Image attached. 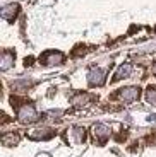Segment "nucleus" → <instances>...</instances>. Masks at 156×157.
Wrapping results in <instances>:
<instances>
[{
  "instance_id": "13",
  "label": "nucleus",
  "mask_w": 156,
  "mask_h": 157,
  "mask_svg": "<svg viewBox=\"0 0 156 157\" xmlns=\"http://www.w3.org/2000/svg\"><path fill=\"white\" fill-rule=\"evenodd\" d=\"M33 82L31 80H17V82L12 84V89L14 90H26L27 87H31Z\"/></svg>"
},
{
  "instance_id": "3",
  "label": "nucleus",
  "mask_w": 156,
  "mask_h": 157,
  "mask_svg": "<svg viewBox=\"0 0 156 157\" xmlns=\"http://www.w3.org/2000/svg\"><path fill=\"white\" fill-rule=\"evenodd\" d=\"M93 135L100 144H105L110 138V128L103 123H96V125H93Z\"/></svg>"
},
{
  "instance_id": "6",
  "label": "nucleus",
  "mask_w": 156,
  "mask_h": 157,
  "mask_svg": "<svg viewBox=\"0 0 156 157\" xmlns=\"http://www.w3.org/2000/svg\"><path fill=\"white\" fill-rule=\"evenodd\" d=\"M55 135V132L51 128H38V130H33L27 133V137L33 138V140H48Z\"/></svg>"
},
{
  "instance_id": "7",
  "label": "nucleus",
  "mask_w": 156,
  "mask_h": 157,
  "mask_svg": "<svg viewBox=\"0 0 156 157\" xmlns=\"http://www.w3.org/2000/svg\"><path fill=\"white\" fill-rule=\"evenodd\" d=\"M93 99H94V96L88 94V92H79V94H76L74 98L70 99V102H72V106H76V108H84V106H88Z\"/></svg>"
},
{
  "instance_id": "15",
  "label": "nucleus",
  "mask_w": 156,
  "mask_h": 157,
  "mask_svg": "<svg viewBox=\"0 0 156 157\" xmlns=\"http://www.w3.org/2000/svg\"><path fill=\"white\" fill-rule=\"evenodd\" d=\"M151 72H153V75H156V63H154V67H153V70H151Z\"/></svg>"
},
{
  "instance_id": "8",
  "label": "nucleus",
  "mask_w": 156,
  "mask_h": 157,
  "mask_svg": "<svg viewBox=\"0 0 156 157\" xmlns=\"http://www.w3.org/2000/svg\"><path fill=\"white\" fill-rule=\"evenodd\" d=\"M67 138H70L76 144H82V142L86 140V130L82 128V126H72L69 130V133H67Z\"/></svg>"
},
{
  "instance_id": "14",
  "label": "nucleus",
  "mask_w": 156,
  "mask_h": 157,
  "mask_svg": "<svg viewBox=\"0 0 156 157\" xmlns=\"http://www.w3.org/2000/svg\"><path fill=\"white\" fill-rule=\"evenodd\" d=\"M146 101L149 102V104H153V106H156V87H148V90H146Z\"/></svg>"
},
{
  "instance_id": "1",
  "label": "nucleus",
  "mask_w": 156,
  "mask_h": 157,
  "mask_svg": "<svg viewBox=\"0 0 156 157\" xmlns=\"http://www.w3.org/2000/svg\"><path fill=\"white\" fill-rule=\"evenodd\" d=\"M17 120H19L21 123H24V125L35 123L36 120H38V113H36L35 106H33V104H27V102L17 106Z\"/></svg>"
},
{
  "instance_id": "12",
  "label": "nucleus",
  "mask_w": 156,
  "mask_h": 157,
  "mask_svg": "<svg viewBox=\"0 0 156 157\" xmlns=\"http://www.w3.org/2000/svg\"><path fill=\"white\" fill-rule=\"evenodd\" d=\"M2 144L7 145V147L17 145V144H19V135L17 133H5L4 137H2Z\"/></svg>"
},
{
  "instance_id": "2",
  "label": "nucleus",
  "mask_w": 156,
  "mask_h": 157,
  "mask_svg": "<svg viewBox=\"0 0 156 157\" xmlns=\"http://www.w3.org/2000/svg\"><path fill=\"white\" fill-rule=\"evenodd\" d=\"M139 94H141L139 87H124V89H120L117 94H115V98H118L124 102H132V101H137V99H139Z\"/></svg>"
},
{
  "instance_id": "5",
  "label": "nucleus",
  "mask_w": 156,
  "mask_h": 157,
  "mask_svg": "<svg viewBox=\"0 0 156 157\" xmlns=\"http://www.w3.org/2000/svg\"><path fill=\"white\" fill-rule=\"evenodd\" d=\"M45 65H60L64 62V53L60 51H47L43 56H41Z\"/></svg>"
},
{
  "instance_id": "9",
  "label": "nucleus",
  "mask_w": 156,
  "mask_h": 157,
  "mask_svg": "<svg viewBox=\"0 0 156 157\" xmlns=\"http://www.w3.org/2000/svg\"><path fill=\"white\" fill-rule=\"evenodd\" d=\"M19 14V5L17 4H9V5H5L4 9H2V19H5V21H14L16 19V16Z\"/></svg>"
},
{
  "instance_id": "11",
  "label": "nucleus",
  "mask_w": 156,
  "mask_h": 157,
  "mask_svg": "<svg viewBox=\"0 0 156 157\" xmlns=\"http://www.w3.org/2000/svg\"><path fill=\"white\" fill-rule=\"evenodd\" d=\"M14 58H16V55H14L12 51L5 50L4 53H2V65H0V67H2V70H7L12 63H14Z\"/></svg>"
},
{
  "instance_id": "10",
  "label": "nucleus",
  "mask_w": 156,
  "mask_h": 157,
  "mask_svg": "<svg viewBox=\"0 0 156 157\" xmlns=\"http://www.w3.org/2000/svg\"><path fill=\"white\" fill-rule=\"evenodd\" d=\"M130 72H132V65H130V63H125V65H122V67L118 68L117 72H115V75H113V82H117V80H122V78L129 77Z\"/></svg>"
},
{
  "instance_id": "4",
  "label": "nucleus",
  "mask_w": 156,
  "mask_h": 157,
  "mask_svg": "<svg viewBox=\"0 0 156 157\" xmlns=\"http://www.w3.org/2000/svg\"><path fill=\"white\" fill-rule=\"evenodd\" d=\"M105 75L106 72L103 68H93V70L88 74V80H89L91 86H103L105 84Z\"/></svg>"
}]
</instances>
